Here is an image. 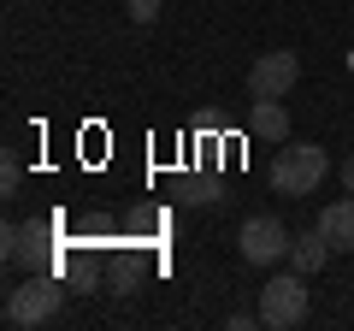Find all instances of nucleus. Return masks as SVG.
<instances>
[{"instance_id":"nucleus-9","label":"nucleus","mask_w":354,"mask_h":331,"mask_svg":"<svg viewBox=\"0 0 354 331\" xmlns=\"http://www.w3.org/2000/svg\"><path fill=\"white\" fill-rule=\"evenodd\" d=\"M330 255H337V249H330V237L313 225V231H301V237H295V249H290V267L313 278V272H325V267H330Z\"/></svg>"},{"instance_id":"nucleus-12","label":"nucleus","mask_w":354,"mask_h":331,"mask_svg":"<svg viewBox=\"0 0 354 331\" xmlns=\"http://www.w3.org/2000/svg\"><path fill=\"white\" fill-rule=\"evenodd\" d=\"M0 190L18 195V154H6V166H0Z\"/></svg>"},{"instance_id":"nucleus-14","label":"nucleus","mask_w":354,"mask_h":331,"mask_svg":"<svg viewBox=\"0 0 354 331\" xmlns=\"http://www.w3.org/2000/svg\"><path fill=\"white\" fill-rule=\"evenodd\" d=\"M342 190L354 195V154H348V160H342Z\"/></svg>"},{"instance_id":"nucleus-8","label":"nucleus","mask_w":354,"mask_h":331,"mask_svg":"<svg viewBox=\"0 0 354 331\" xmlns=\"http://www.w3.org/2000/svg\"><path fill=\"white\" fill-rule=\"evenodd\" d=\"M248 136L254 142H290V113H283V101H248Z\"/></svg>"},{"instance_id":"nucleus-15","label":"nucleus","mask_w":354,"mask_h":331,"mask_svg":"<svg viewBox=\"0 0 354 331\" xmlns=\"http://www.w3.org/2000/svg\"><path fill=\"white\" fill-rule=\"evenodd\" d=\"M348 65H354V48H348Z\"/></svg>"},{"instance_id":"nucleus-7","label":"nucleus","mask_w":354,"mask_h":331,"mask_svg":"<svg viewBox=\"0 0 354 331\" xmlns=\"http://www.w3.org/2000/svg\"><path fill=\"white\" fill-rule=\"evenodd\" d=\"M319 231L330 237L337 255H354V195H337V202L319 207Z\"/></svg>"},{"instance_id":"nucleus-10","label":"nucleus","mask_w":354,"mask_h":331,"mask_svg":"<svg viewBox=\"0 0 354 331\" xmlns=\"http://www.w3.org/2000/svg\"><path fill=\"white\" fill-rule=\"evenodd\" d=\"M183 202H189V207L218 202V184H213V178H189V184H183Z\"/></svg>"},{"instance_id":"nucleus-2","label":"nucleus","mask_w":354,"mask_h":331,"mask_svg":"<svg viewBox=\"0 0 354 331\" xmlns=\"http://www.w3.org/2000/svg\"><path fill=\"white\" fill-rule=\"evenodd\" d=\"M59 307H65L59 272H30L18 290H6V325H48Z\"/></svg>"},{"instance_id":"nucleus-4","label":"nucleus","mask_w":354,"mask_h":331,"mask_svg":"<svg viewBox=\"0 0 354 331\" xmlns=\"http://www.w3.org/2000/svg\"><path fill=\"white\" fill-rule=\"evenodd\" d=\"M236 249H242V260L248 267H278V260H290V249H295V237H290V225L283 219H272V213H254L248 225L236 231Z\"/></svg>"},{"instance_id":"nucleus-5","label":"nucleus","mask_w":354,"mask_h":331,"mask_svg":"<svg viewBox=\"0 0 354 331\" xmlns=\"http://www.w3.org/2000/svg\"><path fill=\"white\" fill-rule=\"evenodd\" d=\"M295 83H301V60L290 48H272L248 65V101H283Z\"/></svg>"},{"instance_id":"nucleus-11","label":"nucleus","mask_w":354,"mask_h":331,"mask_svg":"<svg viewBox=\"0 0 354 331\" xmlns=\"http://www.w3.org/2000/svg\"><path fill=\"white\" fill-rule=\"evenodd\" d=\"M160 6H165V0H124L130 24H153V18H160Z\"/></svg>"},{"instance_id":"nucleus-3","label":"nucleus","mask_w":354,"mask_h":331,"mask_svg":"<svg viewBox=\"0 0 354 331\" xmlns=\"http://www.w3.org/2000/svg\"><path fill=\"white\" fill-rule=\"evenodd\" d=\"M307 319V272H272V278L260 284V325L272 331H290Z\"/></svg>"},{"instance_id":"nucleus-6","label":"nucleus","mask_w":354,"mask_h":331,"mask_svg":"<svg viewBox=\"0 0 354 331\" xmlns=\"http://www.w3.org/2000/svg\"><path fill=\"white\" fill-rule=\"evenodd\" d=\"M0 255H6V267L48 272V267H53V242H48V225H6V231H0Z\"/></svg>"},{"instance_id":"nucleus-1","label":"nucleus","mask_w":354,"mask_h":331,"mask_svg":"<svg viewBox=\"0 0 354 331\" xmlns=\"http://www.w3.org/2000/svg\"><path fill=\"white\" fill-rule=\"evenodd\" d=\"M325 172H330V154L319 148V142H283V148L272 154V190H278V195H295V202L319 195Z\"/></svg>"},{"instance_id":"nucleus-13","label":"nucleus","mask_w":354,"mask_h":331,"mask_svg":"<svg viewBox=\"0 0 354 331\" xmlns=\"http://www.w3.org/2000/svg\"><path fill=\"white\" fill-rule=\"evenodd\" d=\"M225 325H230V331H254V325H260V307H254V314H230Z\"/></svg>"}]
</instances>
